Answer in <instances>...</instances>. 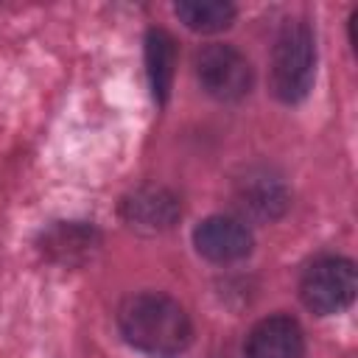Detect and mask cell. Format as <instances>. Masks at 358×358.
<instances>
[{
  "instance_id": "cell-1",
  "label": "cell",
  "mask_w": 358,
  "mask_h": 358,
  "mask_svg": "<svg viewBox=\"0 0 358 358\" xmlns=\"http://www.w3.org/2000/svg\"><path fill=\"white\" fill-rule=\"evenodd\" d=\"M120 336L151 358H176L193 341V324L187 310L168 294L140 291L117 308Z\"/></svg>"
},
{
  "instance_id": "cell-2",
  "label": "cell",
  "mask_w": 358,
  "mask_h": 358,
  "mask_svg": "<svg viewBox=\"0 0 358 358\" xmlns=\"http://www.w3.org/2000/svg\"><path fill=\"white\" fill-rule=\"evenodd\" d=\"M313 73H316L313 28L299 17L285 20L271 48V92L282 103H299L310 92Z\"/></svg>"
},
{
  "instance_id": "cell-3",
  "label": "cell",
  "mask_w": 358,
  "mask_h": 358,
  "mask_svg": "<svg viewBox=\"0 0 358 358\" xmlns=\"http://www.w3.org/2000/svg\"><path fill=\"white\" fill-rule=\"evenodd\" d=\"M358 291V274L355 263L338 255H322L310 260L299 277V296L305 308H310L319 316L341 313L352 305Z\"/></svg>"
},
{
  "instance_id": "cell-9",
  "label": "cell",
  "mask_w": 358,
  "mask_h": 358,
  "mask_svg": "<svg viewBox=\"0 0 358 358\" xmlns=\"http://www.w3.org/2000/svg\"><path fill=\"white\" fill-rule=\"evenodd\" d=\"M246 358H302L305 355V333L296 319L285 313H274L260 319L243 344Z\"/></svg>"
},
{
  "instance_id": "cell-10",
  "label": "cell",
  "mask_w": 358,
  "mask_h": 358,
  "mask_svg": "<svg viewBox=\"0 0 358 358\" xmlns=\"http://www.w3.org/2000/svg\"><path fill=\"white\" fill-rule=\"evenodd\" d=\"M173 67H176V42L168 31L151 28L145 34V73L151 84V95L157 103H165L173 84Z\"/></svg>"
},
{
  "instance_id": "cell-5",
  "label": "cell",
  "mask_w": 358,
  "mask_h": 358,
  "mask_svg": "<svg viewBox=\"0 0 358 358\" xmlns=\"http://www.w3.org/2000/svg\"><path fill=\"white\" fill-rule=\"evenodd\" d=\"M232 199H235V207L255 221H277L291 204L285 179L266 165L246 168L243 176L235 179Z\"/></svg>"
},
{
  "instance_id": "cell-11",
  "label": "cell",
  "mask_w": 358,
  "mask_h": 358,
  "mask_svg": "<svg viewBox=\"0 0 358 358\" xmlns=\"http://www.w3.org/2000/svg\"><path fill=\"white\" fill-rule=\"evenodd\" d=\"M176 17L199 34H215L232 25L235 20V6L224 0H187L176 3Z\"/></svg>"
},
{
  "instance_id": "cell-6",
  "label": "cell",
  "mask_w": 358,
  "mask_h": 358,
  "mask_svg": "<svg viewBox=\"0 0 358 358\" xmlns=\"http://www.w3.org/2000/svg\"><path fill=\"white\" fill-rule=\"evenodd\" d=\"M179 215H182L179 196L171 193L168 187L145 185V187H137L120 199V218L131 229L145 232V235L168 232L179 221Z\"/></svg>"
},
{
  "instance_id": "cell-8",
  "label": "cell",
  "mask_w": 358,
  "mask_h": 358,
  "mask_svg": "<svg viewBox=\"0 0 358 358\" xmlns=\"http://www.w3.org/2000/svg\"><path fill=\"white\" fill-rule=\"evenodd\" d=\"M196 252L213 263H235L252 252V232L241 218L210 215L193 229Z\"/></svg>"
},
{
  "instance_id": "cell-7",
  "label": "cell",
  "mask_w": 358,
  "mask_h": 358,
  "mask_svg": "<svg viewBox=\"0 0 358 358\" xmlns=\"http://www.w3.org/2000/svg\"><path fill=\"white\" fill-rule=\"evenodd\" d=\"M36 246L50 263L73 268L87 263L98 252L101 232L87 221H53L48 229L39 232Z\"/></svg>"
},
{
  "instance_id": "cell-4",
  "label": "cell",
  "mask_w": 358,
  "mask_h": 358,
  "mask_svg": "<svg viewBox=\"0 0 358 358\" xmlns=\"http://www.w3.org/2000/svg\"><path fill=\"white\" fill-rule=\"evenodd\" d=\"M193 67H196V78H199L201 90L215 101L232 103V101H241L243 95H249V90H252V78H255L252 64L232 45L215 42V45L201 48L193 59Z\"/></svg>"
}]
</instances>
